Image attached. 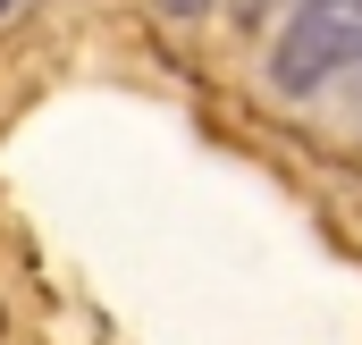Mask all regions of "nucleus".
<instances>
[{"mask_svg": "<svg viewBox=\"0 0 362 345\" xmlns=\"http://www.w3.org/2000/svg\"><path fill=\"white\" fill-rule=\"evenodd\" d=\"M160 8H169V17H211L219 0H160Z\"/></svg>", "mask_w": 362, "mask_h": 345, "instance_id": "2", "label": "nucleus"}, {"mask_svg": "<svg viewBox=\"0 0 362 345\" xmlns=\"http://www.w3.org/2000/svg\"><path fill=\"white\" fill-rule=\"evenodd\" d=\"M8 8H17V0H0V17H8Z\"/></svg>", "mask_w": 362, "mask_h": 345, "instance_id": "3", "label": "nucleus"}, {"mask_svg": "<svg viewBox=\"0 0 362 345\" xmlns=\"http://www.w3.org/2000/svg\"><path fill=\"white\" fill-rule=\"evenodd\" d=\"M354 59H362V0H295V17L270 42V93L303 101Z\"/></svg>", "mask_w": 362, "mask_h": 345, "instance_id": "1", "label": "nucleus"}]
</instances>
